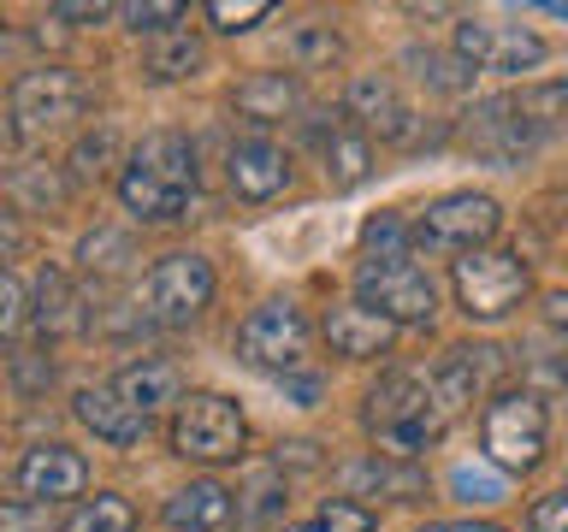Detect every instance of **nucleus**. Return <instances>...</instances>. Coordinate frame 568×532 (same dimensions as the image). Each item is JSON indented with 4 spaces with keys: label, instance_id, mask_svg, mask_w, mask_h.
I'll return each mask as SVG.
<instances>
[{
    "label": "nucleus",
    "instance_id": "37998d69",
    "mask_svg": "<svg viewBox=\"0 0 568 532\" xmlns=\"http://www.w3.org/2000/svg\"><path fill=\"white\" fill-rule=\"evenodd\" d=\"M291 390H296V397H302V408H308V402L320 397V385H314V379H291Z\"/></svg>",
    "mask_w": 568,
    "mask_h": 532
},
{
    "label": "nucleus",
    "instance_id": "2f4dec72",
    "mask_svg": "<svg viewBox=\"0 0 568 532\" xmlns=\"http://www.w3.org/2000/svg\"><path fill=\"white\" fill-rule=\"evenodd\" d=\"M178 18H184V7H172V0H136V7H124V24L136 35H166Z\"/></svg>",
    "mask_w": 568,
    "mask_h": 532
},
{
    "label": "nucleus",
    "instance_id": "9d476101",
    "mask_svg": "<svg viewBox=\"0 0 568 532\" xmlns=\"http://www.w3.org/2000/svg\"><path fill=\"white\" fill-rule=\"evenodd\" d=\"M207 301H213V266L202 255L178 248V255L154 260V273H149V319H160V326H190Z\"/></svg>",
    "mask_w": 568,
    "mask_h": 532
},
{
    "label": "nucleus",
    "instance_id": "2eb2a0df",
    "mask_svg": "<svg viewBox=\"0 0 568 532\" xmlns=\"http://www.w3.org/2000/svg\"><path fill=\"white\" fill-rule=\"evenodd\" d=\"M225 172H231V190H237L243 202H273V195L291 184V160H284V149L266 142V136L237 142L231 160H225Z\"/></svg>",
    "mask_w": 568,
    "mask_h": 532
},
{
    "label": "nucleus",
    "instance_id": "cd10ccee",
    "mask_svg": "<svg viewBox=\"0 0 568 532\" xmlns=\"http://www.w3.org/2000/svg\"><path fill=\"white\" fill-rule=\"evenodd\" d=\"M291 532H373V514L362 503H349V497H332V503H320L302 526Z\"/></svg>",
    "mask_w": 568,
    "mask_h": 532
},
{
    "label": "nucleus",
    "instance_id": "473e14b6",
    "mask_svg": "<svg viewBox=\"0 0 568 532\" xmlns=\"http://www.w3.org/2000/svg\"><path fill=\"white\" fill-rule=\"evenodd\" d=\"M362 243L379 248V255H408V231H403L397 213H379V219H367V225H362Z\"/></svg>",
    "mask_w": 568,
    "mask_h": 532
},
{
    "label": "nucleus",
    "instance_id": "aec40b11",
    "mask_svg": "<svg viewBox=\"0 0 568 532\" xmlns=\"http://www.w3.org/2000/svg\"><path fill=\"white\" fill-rule=\"evenodd\" d=\"M237 113L255 119V124H273V119H291L302 106V83L291 78V71H255V78L237 83Z\"/></svg>",
    "mask_w": 568,
    "mask_h": 532
},
{
    "label": "nucleus",
    "instance_id": "0eeeda50",
    "mask_svg": "<svg viewBox=\"0 0 568 532\" xmlns=\"http://www.w3.org/2000/svg\"><path fill=\"white\" fill-rule=\"evenodd\" d=\"M456 296L468 319H504L515 301L527 296V260L509 248H479V255L456 260Z\"/></svg>",
    "mask_w": 568,
    "mask_h": 532
},
{
    "label": "nucleus",
    "instance_id": "6e6552de",
    "mask_svg": "<svg viewBox=\"0 0 568 532\" xmlns=\"http://www.w3.org/2000/svg\"><path fill=\"white\" fill-rule=\"evenodd\" d=\"M237 355L248 367L291 379V372L302 367V355H308V319H302V308H291V301H266V308H255L237 331Z\"/></svg>",
    "mask_w": 568,
    "mask_h": 532
},
{
    "label": "nucleus",
    "instance_id": "c85d7f7f",
    "mask_svg": "<svg viewBox=\"0 0 568 532\" xmlns=\"http://www.w3.org/2000/svg\"><path fill=\"white\" fill-rule=\"evenodd\" d=\"M12 195H18V202H30L36 213H60V207H65V184H60V177H53L48 166L12 172Z\"/></svg>",
    "mask_w": 568,
    "mask_h": 532
},
{
    "label": "nucleus",
    "instance_id": "dca6fc26",
    "mask_svg": "<svg viewBox=\"0 0 568 532\" xmlns=\"http://www.w3.org/2000/svg\"><path fill=\"white\" fill-rule=\"evenodd\" d=\"M326 344L332 355H349V361H373V355H390L397 344V326L385 314L362 308V301H337L326 314Z\"/></svg>",
    "mask_w": 568,
    "mask_h": 532
},
{
    "label": "nucleus",
    "instance_id": "a878e982",
    "mask_svg": "<svg viewBox=\"0 0 568 532\" xmlns=\"http://www.w3.org/2000/svg\"><path fill=\"white\" fill-rule=\"evenodd\" d=\"M149 71L154 78H195V71H202V42H195L190 30H166L154 42V53H149Z\"/></svg>",
    "mask_w": 568,
    "mask_h": 532
},
{
    "label": "nucleus",
    "instance_id": "c756f323",
    "mask_svg": "<svg viewBox=\"0 0 568 532\" xmlns=\"http://www.w3.org/2000/svg\"><path fill=\"white\" fill-rule=\"evenodd\" d=\"M78 260L89 273H119V266L131 260V237H124V231H95V237H83Z\"/></svg>",
    "mask_w": 568,
    "mask_h": 532
},
{
    "label": "nucleus",
    "instance_id": "f257e3e1",
    "mask_svg": "<svg viewBox=\"0 0 568 532\" xmlns=\"http://www.w3.org/2000/svg\"><path fill=\"white\" fill-rule=\"evenodd\" d=\"M190 195H195V149L178 131H149L124 160L119 202L149 225H172L184 219Z\"/></svg>",
    "mask_w": 568,
    "mask_h": 532
},
{
    "label": "nucleus",
    "instance_id": "79ce46f5",
    "mask_svg": "<svg viewBox=\"0 0 568 532\" xmlns=\"http://www.w3.org/2000/svg\"><path fill=\"white\" fill-rule=\"evenodd\" d=\"M420 532H497L491 521H438V526H420Z\"/></svg>",
    "mask_w": 568,
    "mask_h": 532
},
{
    "label": "nucleus",
    "instance_id": "a19ab883",
    "mask_svg": "<svg viewBox=\"0 0 568 532\" xmlns=\"http://www.w3.org/2000/svg\"><path fill=\"white\" fill-rule=\"evenodd\" d=\"M545 326H550V331H557V337H562V344H568V290L545 301Z\"/></svg>",
    "mask_w": 568,
    "mask_h": 532
},
{
    "label": "nucleus",
    "instance_id": "1a4fd4ad",
    "mask_svg": "<svg viewBox=\"0 0 568 532\" xmlns=\"http://www.w3.org/2000/svg\"><path fill=\"white\" fill-rule=\"evenodd\" d=\"M497 202L491 195H479V190H456V195H438L433 207L420 213V225H415V243L426 248H444V255H479V243L497 231Z\"/></svg>",
    "mask_w": 568,
    "mask_h": 532
},
{
    "label": "nucleus",
    "instance_id": "412c9836",
    "mask_svg": "<svg viewBox=\"0 0 568 532\" xmlns=\"http://www.w3.org/2000/svg\"><path fill=\"white\" fill-rule=\"evenodd\" d=\"M113 390L136 408L142 420L160 415L166 402H184V397H178V367H172V361H154V355H142V361L124 367L119 379H113Z\"/></svg>",
    "mask_w": 568,
    "mask_h": 532
},
{
    "label": "nucleus",
    "instance_id": "c9c22d12",
    "mask_svg": "<svg viewBox=\"0 0 568 532\" xmlns=\"http://www.w3.org/2000/svg\"><path fill=\"white\" fill-rule=\"evenodd\" d=\"M18 326H24V290L0 273V337H12Z\"/></svg>",
    "mask_w": 568,
    "mask_h": 532
},
{
    "label": "nucleus",
    "instance_id": "9b49d317",
    "mask_svg": "<svg viewBox=\"0 0 568 532\" xmlns=\"http://www.w3.org/2000/svg\"><path fill=\"white\" fill-rule=\"evenodd\" d=\"M545 42L521 24H456V60L468 71H497V78H521V71L545 65Z\"/></svg>",
    "mask_w": 568,
    "mask_h": 532
},
{
    "label": "nucleus",
    "instance_id": "f8f14e48",
    "mask_svg": "<svg viewBox=\"0 0 568 532\" xmlns=\"http://www.w3.org/2000/svg\"><path fill=\"white\" fill-rule=\"evenodd\" d=\"M539 124H532L521 106H515V95L504 101H479L468 113V149H479L486 160H521L539 149Z\"/></svg>",
    "mask_w": 568,
    "mask_h": 532
},
{
    "label": "nucleus",
    "instance_id": "4468645a",
    "mask_svg": "<svg viewBox=\"0 0 568 532\" xmlns=\"http://www.w3.org/2000/svg\"><path fill=\"white\" fill-rule=\"evenodd\" d=\"M18 485H24L30 503H60V497H83L89 468L78 450L65 443H36V450L18 461Z\"/></svg>",
    "mask_w": 568,
    "mask_h": 532
},
{
    "label": "nucleus",
    "instance_id": "6ab92c4d",
    "mask_svg": "<svg viewBox=\"0 0 568 532\" xmlns=\"http://www.w3.org/2000/svg\"><path fill=\"white\" fill-rule=\"evenodd\" d=\"M314 149H320V160H326L332 190H355L373 172V149H367L362 124H332V131H314Z\"/></svg>",
    "mask_w": 568,
    "mask_h": 532
},
{
    "label": "nucleus",
    "instance_id": "b1692460",
    "mask_svg": "<svg viewBox=\"0 0 568 532\" xmlns=\"http://www.w3.org/2000/svg\"><path fill=\"white\" fill-rule=\"evenodd\" d=\"M131 526H136V509L119 491H95L89 503L65 514V532H131Z\"/></svg>",
    "mask_w": 568,
    "mask_h": 532
},
{
    "label": "nucleus",
    "instance_id": "393cba45",
    "mask_svg": "<svg viewBox=\"0 0 568 532\" xmlns=\"http://www.w3.org/2000/svg\"><path fill=\"white\" fill-rule=\"evenodd\" d=\"M337 53H344V42H337V30L332 24H320V18H308V24H296L291 35H284V60L291 65H332Z\"/></svg>",
    "mask_w": 568,
    "mask_h": 532
},
{
    "label": "nucleus",
    "instance_id": "f704fd0d",
    "mask_svg": "<svg viewBox=\"0 0 568 532\" xmlns=\"http://www.w3.org/2000/svg\"><path fill=\"white\" fill-rule=\"evenodd\" d=\"M0 532H48V503H0Z\"/></svg>",
    "mask_w": 568,
    "mask_h": 532
},
{
    "label": "nucleus",
    "instance_id": "72a5a7b5",
    "mask_svg": "<svg viewBox=\"0 0 568 532\" xmlns=\"http://www.w3.org/2000/svg\"><path fill=\"white\" fill-rule=\"evenodd\" d=\"M450 485L468 497V503H497V497H504V479L486 473V468H456V473H450Z\"/></svg>",
    "mask_w": 568,
    "mask_h": 532
},
{
    "label": "nucleus",
    "instance_id": "4be33fe9",
    "mask_svg": "<svg viewBox=\"0 0 568 532\" xmlns=\"http://www.w3.org/2000/svg\"><path fill=\"white\" fill-rule=\"evenodd\" d=\"M36 326L48 337L83 331V301H78V290H71V278L60 266H42V278H36Z\"/></svg>",
    "mask_w": 568,
    "mask_h": 532
},
{
    "label": "nucleus",
    "instance_id": "20e7f679",
    "mask_svg": "<svg viewBox=\"0 0 568 532\" xmlns=\"http://www.w3.org/2000/svg\"><path fill=\"white\" fill-rule=\"evenodd\" d=\"M355 296H362V308L385 314L390 326H426V319L438 314L433 278H426L408 255H367L355 266Z\"/></svg>",
    "mask_w": 568,
    "mask_h": 532
},
{
    "label": "nucleus",
    "instance_id": "4c0bfd02",
    "mask_svg": "<svg viewBox=\"0 0 568 532\" xmlns=\"http://www.w3.org/2000/svg\"><path fill=\"white\" fill-rule=\"evenodd\" d=\"M30 248V231L12 219V213H0V260H18Z\"/></svg>",
    "mask_w": 568,
    "mask_h": 532
},
{
    "label": "nucleus",
    "instance_id": "7c9ffc66",
    "mask_svg": "<svg viewBox=\"0 0 568 532\" xmlns=\"http://www.w3.org/2000/svg\"><path fill=\"white\" fill-rule=\"evenodd\" d=\"M266 12H273L266 0H213V7H207L213 30H225V35H237V30H255Z\"/></svg>",
    "mask_w": 568,
    "mask_h": 532
},
{
    "label": "nucleus",
    "instance_id": "58836bf2",
    "mask_svg": "<svg viewBox=\"0 0 568 532\" xmlns=\"http://www.w3.org/2000/svg\"><path fill=\"white\" fill-rule=\"evenodd\" d=\"M106 154H113V136H106V131L95 142H83V149H78V177H95Z\"/></svg>",
    "mask_w": 568,
    "mask_h": 532
},
{
    "label": "nucleus",
    "instance_id": "e433bc0d",
    "mask_svg": "<svg viewBox=\"0 0 568 532\" xmlns=\"http://www.w3.org/2000/svg\"><path fill=\"white\" fill-rule=\"evenodd\" d=\"M532 532H568V491L532 503Z\"/></svg>",
    "mask_w": 568,
    "mask_h": 532
},
{
    "label": "nucleus",
    "instance_id": "7ed1b4c3",
    "mask_svg": "<svg viewBox=\"0 0 568 532\" xmlns=\"http://www.w3.org/2000/svg\"><path fill=\"white\" fill-rule=\"evenodd\" d=\"M545 438H550V420H545V402L532 397V390H504V397L486 402L479 443H486V456L504 473H532V468H539V461H545Z\"/></svg>",
    "mask_w": 568,
    "mask_h": 532
},
{
    "label": "nucleus",
    "instance_id": "ddd939ff",
    "mask_svg": "<svg viewBox=\"0 0 568 532\" xmlns=\"http://www.w3.org/2000/svg\"><path fill=\"white\" fill-rule=\"evenodd\" d=\"M349 119L362 131H379V142H408L415 136V106L403 101V89L385 71H362L349 83Z\"/></svg>",
    "mask_w": 568,
    "mask_h": 532
},
{
    "label": "nucleus",
    "instance_id": "39448f33",
    "mask_svg": "<svg viewBox=\"0 0 568 532\" xmlns=\"http://www.w3.org/2000/svg\"><path fill=\"white\" fill-rule=\"evenodd\" d=\"M243 408L220 397V390H195L172 415V450L184 461H237L243 456Z\"/></svg>",
    "mask_w": 568,
    "mask_h": 532
},
{
    "label": "nucleus",
    "instance_id": "f03ea898",
    "mask_svg": "<svg viewBox=\"0 0 568 532\" xmlns=\"http://www.w3.org/2000/svg\"><path fill=\"white\" fill-rule=\"evenodd\" d=\"M367 432L379 443V456H397V461L420 456L426 443H438L444 408L433 397V385L415 379V372H385L367 390Z\"/></svg>",
    "mask_w": 568,
    "mask_h": 532
},
{
    "label": "nucleus",
    "instance_id": "ea45409f",
    "mask_svg": "<svg viewBox=\"0 0 568 532\" xmlns=\"http://www.w3.org/2000/svg\"><path fill=\"white\" fill-rule=\"evenodd\" d=\"M53 18H71V24H101L106 7H101V0H60V7H53Z\"/></svg>",
    "mask_w": 568,
    "mask_h": 532
},
{
    "label": "nucleus",
    "instance_id": "5701e85b",
    "mask_svg": "<svg viewBox=\"0 0 568 532\" xmlns=\"http://www.w3.org/2000/svg\"><path fill=\"white\" fill-rule=\"evenodd\" d=\"M349 491H373V497H397V503H408V497H420V473L415 468H397V456H373V461H355V468H344Z\"/></svg>",
    "mask_w": 568,
    "mask_h": 532
},
{
    "label": "nucleus",
    "instance_id": "423d86ee",
    "mask_svg": "<svg viewBox=\"0 0 568 532\" xmlns=\"http://www.w3.org/2000/svg\"><path fill=\"white\" fill-rule=\"evenodd\" d=\"M83 106H89V89H83L78 71H65V65H36V71H24V78L12 83V124H18V136L60 131V124L83 119Z\"/></svg>",
    "mask_w": 568,
    "mask_h": 532
},
{
    "label": "nucleus",
    "instance_id": "f3484780",
    "mask_svg": "<svg viewBox=\"0 0 568 532\" xmlns=\"http://www.w3.org/2000/svg\"><path fill=\"white\" fill-rule=\"evenodd\" d=\"M78 420L101 443H113V450H131V443H142V432H149V420H142L119 390H78Z\"/></svg>",
    "mask_w": 568,
    "mask_h": 532
},
{
    "label": "nucleus",
    "instance_id": "a211bd4d",
    "mask_svg": "<svg viewBox=\"0 0 568 532\" xmlns=\"http://www.w3.org/2000/svg\"><path fill=\"white\" fill-rule=\"evenodd\" d=\"M231 514H237L231 509V491L213 485V479H195V485L166 497V526L172 532H220V526H231Z\"/></svg>",
    "mask_w": 568,
    "mask_h": 532
},
{
    "label": "nucleus",
    "instance_id": "bb28decb",
    "mask_svg": "<svg viewBox=\"0 0 568 532\" xmlns=\"http://www.w3.org/2000/svg\"><path fill=\"white\" fill-rule=\"evenodd\" d=\"M278 509H284V479H278V468H255V473H248V491L237 497V521H243V526H266Z\"/></svg>",
    "mask_w": 568,
    "mask_h": 532
}]
</instances>
